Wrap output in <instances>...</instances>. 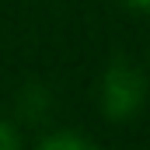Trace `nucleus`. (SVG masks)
Here are the masks:
<instances>
[{"label":"nucleus","instance_id":"obj_1","mask_svg":"<svg viewBox=\"0 0 150 150\" xmlns=\"http://www.w3.org/2000/svg\"><path fill=\"white\" fill-rule=\"evenodd\" d=\"M147 105V74L133 59H112L98 80V108L108 122H129Z\"/></svg>","mask_w":150,"mask_h":150},{"label":"nucleus","instance_id":"obj_2","mask_svg":"<svg viewBox=\"0 0 150 150\" xmlns=\"http://www.w3.org/2000/svg\"><path fill=\"white\" fill-rule=\"evenodd\" d=\"M52 108V94L45 87H21L18 91V119L25 122H42Z\"/></svg>","mask_w":150,"mask_h":150},{"label":"nucleus","instance_id":"obj_3","mask_svg":"<svg viewBox=\"0 0 150 150\" xmlns=\"http://www.w3.org/2000/svg\"><path fill=\"white\" fill-rule=\"evenodd\" d=\"M38 147L42 150H87V147H94V140L77 133V129H52L38 140Z\"/></svg>","mask_w":150,"mask_h":150},{"label":"nucleus","instance_id":"obj_4","mask_svg":"<svg viewBox=\"0 0 150 150\" xmlns=\"http://www.w3.org/2000/svg\"><path fill=\"white\" fill-rule=\"evenodd\" d=\"M18 147H21V133H18V126L7 122V119H0V150H18Z\"/></svg>","mask_w":150,"mask_h":150},{"label":"nucleus","instance_id":"obj_5","mask_svg":"<svg viewBox=\"0 0 150 150\" xmlns=\"http://www.w3.org/2000/svg\"><path fill=\"white\" fill-rule=\"evenodd\" d=\"M126 7H133V11H140V14H150V0H122Z\"/></svg>","mask_w":150,"mask_h":150}]
</instances>
